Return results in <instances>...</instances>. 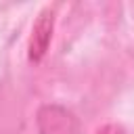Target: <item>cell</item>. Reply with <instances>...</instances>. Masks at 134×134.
Masks as SVG:
<instances>
[{
  "mask_svg": "<svg viewBox=\"0 0 134 134\" xmlns=\"http://www.w3.org/2000/svg\"><path fill=\"white\" fill-rule=\"evenodd\" d=\"M50 31H52V19L42 15L38 19V23L34 25V36H31V46H29V57L34 61H38L46 52V46H48V40H50Z\"/></svg>",
  "mask_w": 134,
  "mask_h": 134,
  "instance_id": "cell-1",
  "label": "cell"
}]
</instances>
